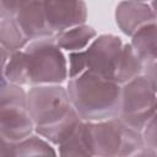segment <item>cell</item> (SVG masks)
Instances as JSON below:
<instances>
[{"label":"cell","mask_w":157,"mask_h":157,"mask_svg":"<svg viewBox=\"0 0 157 157\" xmlns=\"http://www.w3.org/2000/svg\"><path fill=\"white\" fill-rule=\"evenodd\" d=\"M5 80L15 85H60L67 78V60L54 34L33 39L9 54Z\"/></svg>","instance_id":"1"},{"label":"cell","mask_w":157,"mask_h":157,"mask_svg":"<svg viewBox=\"0 0 157 157\" xmlns=\"http://www.w3.org/2000/svg\"><path fill=\"white\" fill-rule=\"evenodd\" d=\"M26 94L34 131L53 145L64 141L82 120L60 85L32 86Z\"/></svg>","instance_id":"2"},{"label":"cell","mask_w":157,"mask_h":157,"mask_svg":"<svg viewBox=\"0 0 157 157\" xmlns=\"http://www.w3.org/2000/svg\"><path fill=\"white\" fill-rule=\"evenodd\" d=\"M121 85L91 70L69 77L67 94L78 117L85 121H101L119 114Z\"/></svg>","instance_id":"3"},{"label":"cell","mask_w":157,"mask_h":157,"mask_svg":"<svg viewBox=\"0 0 157 157\" xmlns=\"http://www.w3.org/2000/svg\"><path fill=\"white\" fill-rule=\"evenodd\" d=\"M92 156H136L144 147L141 131L129 128L118 118L87 121Z\"/></svg>","instance_id":"4"},{"label":"cell","mask_w":157,"mask_h":157,"mask_svg":"<svg viewBox=\"0 0 157 157\" xmlns=\"http://www.w3.org/2000/svg\"><path fill=\"white\" fill-rule=\"evenodd\" d=\"M121 47V39L117 36L102 34L97 37L85 50L70 52L67 76L74 77L85 70H91L114 81V72Z\"/></svg>","instance_id":"5"},{"label":"cell","mask_w":157,"mask_h":157,"mask_svg":"<svg viewBox=\"0 0 157 157\" xmlns=\"http://www.w3.org/2000/svg\"><path fill=\"white\" fill-rule=\"evenodd\" d=\"M156 114V85L145 75L121 85L118 119L129 128L141 131Z\"/></svg>","instance_id":"6"},{"label":"cell","mask_w":157,"mask_h":157,"mask_svg":"<svg viewBox=\"0 0 157 157\" xmlns=\"http://www.w3.org/2000/svg\"><path fill=\"white\" fill-rule=\"evenodd\" d=\"M34 131L27 109V94L20 85L0 83V135L11 142H18Z\"/></svg>","instance_id":"7"},{"label":"cell","mask_w":157,"mask_h":157,"mask_svg":"<svg viewBox=\"0 0 157 157\" xmlns=\"http://www.w3.org/2000/svg\"><path fill=\"white\" fill-rule=\"evenodd\" d=\"M48 27L54 32L82 25L87 20V6L83 0H42Z\"/></svg>","instance_id":"8"},{"label":"cell","mask_w":157,"mask_h":157,"mask_svg":"<svg viewBox=\"0 0 157 157\" xmlns=\"http://www.w3.org/2000/svg\"><path fill=\"white\" fill-rule=\"evenodd\" d=\"M12 18L16 21L18 28L28 42L54 34L47 25L42 0H32L27 2Z\"/></svg>","instance_id":"9"},{"label":"cell","mask_w":157,"mask_h":157,"mask_svg":"<svg viewBox=\"0 0 157 157\" xmlns=\"http://www.w3.org/2000/svg\"><path fill=\"white\" fill-rule=\"evenodd\" d=\"M115 21L123 33L132 36L140 27L150 22H155L156 13L146 2L125 0L117 6Z\"/></svg>","instance_id":"10"},{"label":"cell","mask_w":157,"mask_h":157,"mask_svg":"<svg viewBox=\"0 0 157 157\" xmlns=\"http://www.w3.org/2000/svg\"><path fill=\"white\" fill-rule=\"evenodd\" d=\"M96 36V29L85 23L54 33V38L59 48L67 52H78L85 49Z\"/></svg>","instance_id":"11"},{"label":"cell","mask_w":157,"mask_h":157,"mask_svg":"<svg viewBox=\"0 0 157 157\" xmlns=\"http://www.w3.org/2000/svg\"><path fill=\"white\" fill-rule=\"evenodd\" d=\"M131 47L142 63V67L156 63V21L140 27L132 36Z\"/></svg>","instance_id":"12"},{"label":"cell","mask_w":157,"mask_h":157,"mask_svg":"<svg viewBox=\"0 0 157 157\" xmlns=\"http://www.w3.org/2000/svg\"><path fill=\"white\" fill-rule=\"evenodd\" d=\"M60 156H92L87 121L81 120L72 132L58 145Z\"/></svg>","instance_id":"13"},{"label":"cell","mask_w":157,"mask_h":157,"mask_svg":"<svg viewBox=\"0 0 157 157\" xmlns=\"http://www.w3.org/2000/svg\"><path fill=\"white\" fill-rule=\"evenodd\" d=\"M142 74V63L132 49L131 44H124L118 59L117 69L114 72V81L119 85L135 78Z\"/></svg>","instance_id":"14"},{"label":"cell","mask_w":157,"mask_h":157,"mask_svg":"<svg viewBox=\"0 0 157 157\" xmlns=\"http://www.w3.org/2000/svg\"><path fill=\"white\" fill-rule=\"evenodd\" d=\"M29 43L18 28L16 21L11 18H0V45L9 53H13Z\"/></svg>","instance_id":"15"},{"label":"cell","mask_w":157,"mask_h":157,"mask_svg":"<svg viewBox=\"0 0 157 157\" xmlns=\"http://www.w3.org/2000/svg\"><path fill=\"white\" fill-rule=\"evenodd\" d=\"M55 156L58 152L48 140L33 132L23 140L15 142L13 156Z\"/></svg>","instance_id":"16"},{"label":"cell","mask_w":157,"mask_h":157,"mask_svg":"<svg viewBox=\"0 0 157 157\" xmlns=\"http://www.w3.org/2000/svg\"><path fill=\"white\" fill-rule=\"evenodd\" d=\"M141 136L145 147L157 150V132H156V114L145 124L141 130Z\"/></svg>","instance_id":"17"},{"label":"cell","mask_w":157,"mask_h":157,"mask_svg":"<svg viewBox=\"0 0 157 157\" xmlns=\"http://www.w3.org/2000/svg\"><path fill=\"white\" fill-rule=\"evenodd\" d=\"M32 0H0V18L13 17L17 11Z\"/></svg>","instance_id":"18"},{"label":"cell","mask_w":157,"mask_h":157,"mask_svg":"<svg viewBox=\"0 0 157 157\" xmlns=\"http://www.w3.org/2000/svg\"><path fill=\"white\" fill-rule=\"evenodd\" d=\"M13 142L0 135V156H13Z\"/></svg>","instance_id":"19"},{"label":"cell","mask_w":157,"mask_h":157,"mask_svg":"<svg viewBox=\"0 0 157 157\" xmlns=\"http://www.w3.org/2000/svg\"><path fill=\"white\" fill-rule=\"evenodd\" d=\"M7 59H9V53L0 45V83L5 81L4 71H5V65L7 63Z\"/></svg>","instance_id":"20"},{"label":"cell","mask_w":157,"mask_h":157,"mask_svg":"<svg viewBox=\"0 0 157 157\" xmlns=\"http://www.w3.org/2000/svg\"><path fill=\"white\" fill-rule=\"evenodd\" d=\"M134 1H141V2H145V1H147V0H134Z\"/></svg>","instance_id":"21"}]
</instances>
